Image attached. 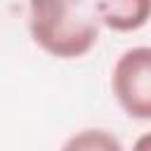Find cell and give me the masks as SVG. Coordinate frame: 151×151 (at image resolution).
Segmentation results:
<instances>
[{
  "mask_svg": "<svg viewBox=\"0 0 151 151\" xmlns=\"http://www.w3.org/2000/svg\"><path fill=\"white\" fill-rule=\"evenodd\" d=\"M28 33L57 59L85 57L99 40V19L87 0H28Z\"/></svg>",
  "mask_w": 151,
  "mask_h": 151,
  "instance_id": "6da1fadb",
  "label": "cell"
},
{
  "mask_svg": "<svg viewBox=\"0 0 151 151\" xmlns=\"http://www.w3.org/2000/svg\"><path fill=\"white\" fill-rule=\"evenodd\" d=\"M111 90L118 106L137 120H151V47L125 50L111 71Z\"/></svg>",
  "mask_w": 151,
  "mask_h": 151,
  "instance_id": "7a4b0ae2",
  "label": "cell"
},
{
  "mask_svg": "<svg viewBox=\"0 0 151 151\" xmlns=\"http://www.w3.org/2000/svg\"><path fill=\"white\" fill-rule=\"evenodd\" d=\"M99 24L118 33H132L149 24L151 0H94Z\"/></svg>",
  "mask_w": 151,
  "mask_h": 151,
  "instance_id": "3957f363",
  "label": "cell"
},
{
  "mask_svg": "<svg viewBox=\"0 0 151 151\" xmlns=\"http://www.w3.org/2000/svg\"><path fill=\"white\" fill-rule=\"evenodd\" d=\"M59 151H125L120 139L104 127H85L71 134Z\"/></svg>",
  "mask_w": 151,
  "mask_h": 151,
  "instance_id": "277c9868",
  "label": "cell"
},
{
  "mask_svg": "<svg viewBox=\"0 0 151 151\" xmlns=\"http://www.w3.org/2000/svg\"><path fill=\"white\" fill-rule=\"evenodd\" d=\"M132 151H151V132H144L142 137H137V142L132 144Z\"/></svg>",
  "mask_w": 151,
  "mask_h": 151,
  "instance_id": "5b68a950",
  "label": "cell"
}]
</instances>
